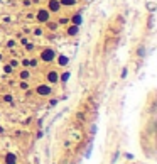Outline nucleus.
I'll return each mask as SVG.
<instances>
[{"label":"nucleus","instance_id":"f257e3e1","mask_svg":"<svg viewBox=\"0 0 157 164\" xmlns=\"http://www.w3.org/2000/svg\"><path fill=\"white\" fill-rule=\"evenodd\" d=\"M41 59H42L44 63H51V61H54V59H56V51H54V49H51V48L42 49V53H41Z\"/></svg>","mask_w":157,"mask_h":164},{"label":"nucleus","instance_id":"f03ea898","mask_svg":"<svg viewBox=\"0 0 157 164\" xmlns=\"http://www.w3.org/2000/svg\"><path fill=\"white\" fill-rule=\"evenodd\" d=\"M35 93H37L39 97H49V95L52 93V90H51V86H49V83H41L35 88Z\"/></svg>","mask_w":157,"mask_h":164},{"label":"nucleus","instance_id":"7ed1b4c3","mask_svg":"<svg viewBox=\"0 0 157 164\" xmlns=\"http://www.w3.org/2000/svg\"><path fill=\"white\" fill-rule=\"evenodd\" d=\"M35 19H37V22L46 24L48 20H51V15H49V10H48V9H41L37 14H35Z\"/></svg>","mask_w":157,"mask_h":164},{"label":"nucleus","instance_id":"20e7f679","mask_svg":"<svg viewBox=\"0 0 157 164\" xmlns=\"http://www.w3.org/2000/svg\"><path fill=\"white\" fill-rule=\"evenodd\" d=\"M48 10L49 14H56L61 10V3H59V0H49L48 2Z\"/></svg>","mask_w":157,"mask_h":164},{"label":"nucleus","instance_id":"39448f33","mask_svg":"<svg viewBox=\"0 0 157 164\" xmlns=\"http://www.w3.org/2000/svg\"><path fill=\"white\" fill-rule=\"evenodd\" d=\"M46 80H48V83H58V81H59V74L56 73V71H49L48 76H46Z\"/></svg>","mask_w":157,"mask_h":164},{"label":"nucleus","instance_id":"423d86ee","mask_svg":"<svg viewBox=\"0 0 157 164\" xmlns=\"http://www.w3.org/2000/svg\"><path fill=\"white\" fill-rule=\"evenodd\" d=\"M17 162V158L15 154H12V152H9V154L5 156V164H15Z\"/></svg>","mask_w":157,"mask_h":164},{"label":"nucleus","instance_id":"0eeeda50","mask_svg":"<svg viewBox=\"0 0 157 164\" xmlns=\"http://www.w3.org/2000/svg\"><path fill=\"white\" fill-rule=\"evenodd\" d=\"M78 27H80V26H74V24H73V26H69V27L66 29L68 36H76V34H78V31H80Z\"/></svg>","mask_w":157,"mask_h":164},{"label":"nucleus","instance_id":"6e6552de","mask_svg":"<svg viewBox=\"0 0 157 164\" xmlns=\"http://www.w3.org/2000/svg\"><path fill=\"white\" fill-rule=\"evenodd\" d=\"M59 3H61V7H73L76 5V0H59Z\"/></svg>","mask_w":157,"mask_h":164},{"label":"nucleus","instance_id":"1a4fd4ad","mask_svg":"<svg viewBox=\"0 0 157 164\" xmlns=\"http://www.w3.org/2000/svg\"><path fill=\"white\" fill-rule=\"evenodd\" d=\"M71 20H73L74 26H80L81 24V14H74V15L71 17Z\"/></svg>","mask_w":157,"mask_h":164},{"label":"nucleus","instance_id":"9d476101","mask_svg":"<svg viewBox=\"0 0 157 164\" xmlns=\"http://www.w3.org/2000/svg\"><path fill=\"white\" fill-rule=\"evenodd\" d=\"M68 61H69V59H68L66 56H59V58H58L59 66H66V65H68Z\"/></svg>","mask_w":157,"mask_h":164},{"label":"nucleus","instance_id":"9b49d317","mask_svg":"<svg viewBox=\"0 0 157 164\" xmlns=\"http://www.w3.org/2000/svg\"><path fill=\"white\" fill-rule=\"evenodd\" d=\"M29 71H27V69H22V71H20V74H19V76H20V80H24V81H26L27 80V78H29Z\"/></svg>","mask_w":157,"mask_h":164},{"label":"nucleus","instance_id":"f8f14e48","mask_svg":"<svg viewBox=\"0 0 157 164\" xmlns=\"http://www.w3.org/2000/svg\"><path fill=\"white\" fill-rule=\"evenodd\" d=\"M46 24H48V27H49L51 31H56V29H58V24H56V22H51V20H48Z\"/></svg>","mask_w":157,"mask_h":164},{"label":"nucleus","instance_id":"ddd939ff","mask_svg":"<svg viewBox=\"0 0 157 164\" xmlns=\"http://www.w3.org/2000/svg\"><path fill=\"white\" fill-rule=\"evenodd\" d=\"M59 80H61V81H68V80H69V73L61 74V76H59Z\"/></svg>","mask_w":157,"mask_h":164},{"label":"nucleus","instance_id":"4468645a","mask_svg":"<svg viewBox=\"0 0 157 164\" xmlns=\"http://www.w3.org/2000/svg\"><path fill=\"white\" fill-rule=\"evenodd\" d=\"M3 71H5V73H9V74H10V73H12L14 69H12V66H10V65H5V66H3Z\"/></svg>","mask_w":157,"mask_h":164},{"label":"nucleus","instance_id":"2eb2a0df","mask_svg":"<svg viewBox=\"0 0 157 164\" xmlns=\"http://www.w3.org/2000/svg\"><path fill=\"white\" fill-rule=\"evenodd\" d=\"M27 88H29V83H27V81H22V83H20V90H27Z\"/></svg>","mask_w":157,"mask_h":164},{"label":"nucleus","instance_id":"dca6fc26","mask_svg":"<svg viewBox=\"0 0 157 164\" xmlns=\"http://www.w3.org/2000/svg\"><path fill=\"white\" fill-rule=\"evenodd\" d=\"M29 66H31V68H35V66H37V59H31V61H29Z\"/></svg>","mask_w":157,"mask_h":164},{"label":"nucleus","instance_id":"f3484780","mask_svg":"<svg viewBox=\"0 0 157 164\" xmlns=\"http://www.w3.org/2000/svg\"><path fill=\"white\" fill-rule=\"evenodd\" d=\"M69 22V19H66V17H61V19H59V24H68Z\"/></svg>","mask_w":157,"mask_h":164},{"label":"nucleus","instance_id":"a211bd4d","mask_svg":"<svg viewBox=\"0 0 157 164\" xmlns=\"http://www.w3.org/2000/svg\"><path fill=\"white\" fill-rule=\"evenodd\" d=\"M14 46H15V41H12V39H10V41L7 42V48H14Z\"/></svg>","mask_w":157,"mask_h":164},{"label":"nucleus","instance_id":"6ab92c4d","mask_svg":"<svg viewBox=\"0 0 157 164\" xmlns=\"http://www.w3.org/2000/svg\"><path fill=\"white\" fill-rule=\"evenodd\" d=\"M3 100L5 102H12V95H3Z\"/></svg>","mask_w":157,"mask_h":164},{"label":"nucleus","instance_id":"aec40b11","mask_svg":"<svg viewBox=\"0 0 157 164\" xmlns=\"http://www.w3.org/2000/svg\"><path fill=\"white\" fill-rule=\"evenodd\" d=\"M34 34H35V36H42V29H35Z\"/></svg>","mask_w":157,"mask_h":164},{"label":"nucleus","instance_id":"412c9836","mask_svg":"<svg viewBox=\"0 0 157 164\" xmlns=\"http://www.w3.org/2000/svg\"><path fill=\"white\" fill-rule=\"evenodd\" d=\"M22 65L24 66H29V59H22Z\"/></svg>","mask_w":157,"mask_h":164},{"label":"nucleus","instance_id":"4be33fe9","mask_svg":"<svg viewBox=\"0 0 157 164\" xmlns=\"http://www.w3.org/2000/svg\"><path fill=\"white\" fill-rule=\"evenodd\" d=\"M26 48H27V49H29V51H31V49H34V44H26Z\"/></svg>","mask_w":157,"mask_h":164}]
</instances>
